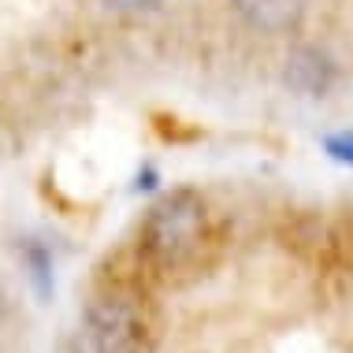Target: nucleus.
I'll return each mask as SVG.
<instances>
[{"label":"nucleus","instance_id":"1","mask_svg":"<svg viewBox=\"0 0 353 353\" xmlns=\"http://www.w3.org/2000/svg\"><path fill=\"white\" fill-rule=\"evenodd\" d=\"M205 208L194 194H171L152 208L145 223V242L160 261H179L201 242Z\"/></svg>","mask_w":353,"mask_h":353},{"label":"nucleus","instance_id":"2","mask_svg":"<svg viewBox=\"0 0 353 353\" xmlns=\"http://www.w3.org/2000/svg\"><path fill=\"white\" fill-rule=\"evenodd\" d=\"M141 335H145L141 316L127 301L112 298V301H101L85 312L79 350H85V353H138Z\"/></svg>","mask_w":353,"mask_h":353},{"label":"nucleus","instance_id":"3","mask_svg":"<svg viewBox=\"0 0 353 353\" xmlns=\"http://www.w3.org/2000/svg\"><path fill=\"white\" fill-rule=\"evenodd\" d=\"M283 82L290 85L298 97H323V93L335 85V63L323 49H312V45H301L286 56L283 68Z\"/></svg>","mask_w":353,"mask_h":353},{"label":"nucleus","instance_id":"4","mask_svg":"<svg viewBox=\"0 0 353 353\" xmlns=\"http://www.w3.org/2000/svg\"><path fill=\"white\" fill-rule=\"evenodd\" d=\"M234 12L261 34H290L301 26L309 0H234Z\"/></svg>","mask_w":353,"mask_h":353},{"label":"nucleus","instance_id":"5","mask_svg":"<svg viewBox=\"0 0 353 353\" xmlns=\"http://www.w3.org/2000/svg\"><path fill=\"white\" fill-rule=\"evenodd\" d=\"M108 8H116L123 15H141V12H157L164 0H104Z\"/></svg>","mask_w":353,"mask_h":353},{"label":"nucleus","instance_id":"6","mask_svg":"<svg viewBox=\"0 0 353 353\" xmlns=\"http://www.w3.org/2000/svg\"><path fill=\"white\" fill-rule=\"evenodd\" d=\"M327 145V152L335 160H342V164H353V134H335V138H327L323 141Z\"/></svg>","mask_w":353,"mask_h":353},{"label":"nucleus","instance_id":"7","mask_svg":"<svg viewBox=\"0 0 353 353\" xmlns=\"http://www.w3.org/2000/svg\"><path fill=\"white\" fill-rule=\"evenodd\" d=\"M0 316H4V290H0Z\"/></svg>","mask_w":353,"mask_h":353}]
</instances>
